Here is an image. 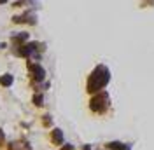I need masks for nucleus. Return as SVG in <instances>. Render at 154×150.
Returning a JSON list of instances; mask_svg holds the SVG:
<instances>
[{"instance_id":"20e7f679","label":"nucleus","mask_w":154,"mask_h":150,"mask_svg":"<svg viewBox=\"0 0 154 150\" xmlns=\"http://www.w3.org/2000/svg\"><path fill=\"white\" fill-rule=\"evenodd\" d=\"M51 141L54 145H61L63 143V133L60 131V129H53L51 131Z\"/></svg>"},{"instance_id":"0eeeda50","label":"nucleus","mask_w":154,"mask_h":150,"mask_svg":"<svg viewBox=\"0 0 154 150\" xmlns=\"http://www.w3.org/2000/svg\"><path fill=\"white\" fill-rule=\"evenodd\" d=\"M42 124H44V126H51V117H49V115H44V119H42Z\"/></svg>"},{"instance_id":"1a4fd4ad","label":"nucleus","mask_w":154,"mask_h":150,"mask_svg":"<svg viewBox=\"0 0 154 150\" xmlns=\"http://www.w3.org/2000/svg\"><path fill=\"white\" fill-rule=\"evenodd\" d=\"M81 150H91V147H89V145H84V147H82Z\"/></svg>"},{"instance_id":"39448f33","label":"nucleus","mask_w":154,"mask_h":150,"mask_svg":"<svg viewBox=\"0 0 154 150\" xmlns=\"http://www.w3.org/2000/svg\"><path fill=\"white\" fill-rule=\"evenodd\" d=\"M12 75H9V74H4V77H0V86L2 87H9L11 84H12Z\"/></svg>"},{"instance_id":"6e6552de","label":"nucleus","mask_w":154,"mask_h":150,"mask_svg":"<svg viewBox=\"0 0 154 150\" xmlns=\"http://www.w3.org/2000/svg\"><path fill=\"white\" fill-rule=\"evenodd\" d=\"M5 143V134H4V131L0 129V145H4Z\"/></svg>"},{"instance_id":"423d86ee","label":"nucleus","mask_w":154,"mask_h":150,"mask_svg":"<svg viewBox=\"0 0 154 150\" xmlns=\"http://www.w3.org/2000/svg\"><path fill=\"white\" fill-rule=\"evenodd\" d=\"M33 105H35V106H42V105H44V96H42V94H35V96H33Z\"/></svg>"},{"instance_id":"7ed1b4c3","label":"nucleus","mask_w":154,"mask_h":150,"mask_svg":"<svg viewBox=\"0 0 154 150\" xmlns=\"http://www.w3.org/2000/svg\"><path fill=\"white\" fill-rule=\"evenodd\" d=\"M107 150H130V145L121 143V141H109L105 145Z\"/></svg>"},{"instance_id":"f03ea898","label":"nucleus","mask_w":154,"mask_h":150,"mask_svg":"<svg viewBox=\"0 0 154 150\" xmlns=\"http://www.w3.org/2000/svg\"><path fill=\"white\" fill-rule=\"evenodd\" d=\"M109 103H110L109 94H107L105 91H100V93H96L95 96L91 98L89 108H91V112H95V113H105V110L109 108Z\"/></svg>"},{"instance_id":"f257e3e1","label":"nucleus","mask_w":154,"mask_h":150,"mask_svg":"<svg viewBox=\"0 0 154 150\" xmlns=\"http://www.w3.org/2000/svg\"><path fill=\"white\" fill-rule=\"evenodd\" d=\"M110 80V72L103 65H98L88 77V93H100Z\"/></svg>"},{"instance_id":"9d476101","label":"nucleus","mask_w":154,"mask_h":150,"mask_svg":"<svg viewBox=\"0 0 154 150\" xmlns=\"http://www.w3.org/2000/svg\"><path fill=\"white\" fill-rule=\"evenodd\" d=\"M0 4H7V0H0Z\"/></svg>"}]
</instances>
